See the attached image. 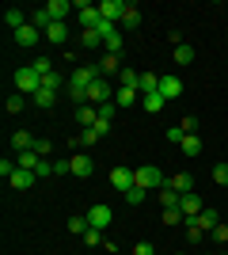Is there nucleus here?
I'll use <instances>...</instances> for the list:
<instances>
[{"label":"nucleus","mask_w":228,"mask_h":255,"mask_svg":"<svg viewBox=\"0 0 228 255\" xmlns=\"http://www.w3.org/2000/svg\"><path fill=\"white\" fill-rule=\"evenodd\" d=\"M99 65H76L73 76H69V99H76V103H84L87 107V88L99 80Z\"/></svg>","instance_id":"nucleus-1"},{"label":"nucleus","mask_w":228,"mask_h":255,"mask_svg":"<svg viewBox=\"0 0 228 255\" xmlns=\"http://www.w3.org/2000/svg\"><path fill=\"white\" fill-rule=\"evenodd\" d=\"M133 175H137V187H141V191H163V187H167V179H163V171L156 168V164H141V168L133 171Z\"/></svg>","instance_id":"nucleus-2"},{"label":"nucleus","mask_w":228,"mask_h":255,"mask_svg":"<svg viewBox=\"0 0 228 255\" xmlns=\"http://www.w3.org/2000/svg\"><path fill=\"white\" fill-rule=\"evenodd\" d=\"M38 88H42V76L34 73V65H23L19 73H15V92L19 96H34Z\"/></svg>","instance_id":"nucleus-3"},{"label":"nucleus","mask_w":228,"mask_h":255,"mask_svg":"<svg viewBox=\"0 0 228 255\" xmlns=\"http://www.w3.org/2000/svg\"><path fill=\"white\" fill-rule=\"evenodd\" d=\"M76 11H80V27H84V31H99V27H103V15H99V4H87V0H76Z\"/></svg>","instance_id":"nucleus-4"},{"label":"nucleus","mask_w":228,"mask_h":255,"mask_svg":"<svg viewBox=\"0 0 228 255\" xmlns=\"http://www.w3.org/2000/svg\"><path fill=\"white\" fill-rule=\"evenodd\" d=\"M110 187H114L118 194L133 191V187H137V175H133V168H126V164H118V168H110Z\"/></svg>","instance_id":"nucleus-5"},{"label":"nucleus","mask_w":228,"mask_h":255,"mask_svg":"<svg viewBox=\"0 0 228 255\" xmlns=\"http://www.w3.org/2000/svg\"><path fill=\"white\" fill-rule=\"evenodd\" d=\"M87 103H99V107H103V103H114V92H110V84L103 80V76L87 88Z\"/></svg>","instance_id":"nucleus-6"},{"label":"nucleus","mask_w":228,"mask_h":255,"mask_svg":"<svg viewBox=\"0 0 228 255\" xmlns=\"http://www.w3.org/2000/svg\"><path fill=\"white\" fill-rule=\"evenodd\" d=\"M84 217H87V225H91V229H107V225H110V217H114V213H110V206L95 202V206H91V210L84 213Z\"/></svg>","instance_id":"nucleus-7"},{"label":"nucleus","mask_w":228,"mask_h":255,"mask_svg":"<svg viewBox=\"0 0 228 255\" xmlns=\"http://www.w3.org/2000/svg\"><path fill=\"white\" fill-rule=\"evenodd\" d=\"M99 15H103L107 23H122L126 4H122V0H99Z\"/></svg>","instance_id":"nucleus-8"},{"label":"nucleus","mask_w":228,"mask_h":255,"mask_svg":"<svg viewBox=\"0 0 228 255\" xmlns=\"http://www.w3.org/2000/svg\"><path fill=\"white\" fill-rule=\"evenodd\" d=\"M69 164H73V175H76V179H87V175L95 171V164H91V156H87V152H73V156H69Z\"/></svg>","instance_id":"nucleus-9"},{"label":"nucleus","mask_w":228,"mask_h":255,"mask_svg":"<svg viewBox=\"0 0 228 255\" xmlns=\"http://www.w3.org/2000/svg\"><path fill=\"white\" fill-rule=\"evenodd\" d=\"M160 96L167 99V103H171V99H179V96H183V80H179V76H171V73L160 76Z\"/></svg>","instance_id":"nucleus-10"},{"label":"nucleus","mask_w":228,"mask_h":255,"mask_svg":"<svg viewBox=\"0 0 228 255\" xmlns=\"http://www.w3.org/2000/svg\"><path fill=\"white\" fill-rule=\"evenodd\" d=\"M202 210H206V206H202V198H198V194H183V198H179V213H183L186 221H194Z\"/></svg>","instance_id":"nucleus-11"},{"label":"nucleus","mask_w":228,"mask_h":255,"mask_svg":"<svg viewBox=\"0 0 228 255\" xmlns=\"http://www.w3.org/2000/svg\"><path fill=\"white\" fill-rule=\"evenodd\" d=\"M122 69H126V65H122V53H103V57H99V73L103 76H110V73L118 76Z\"/></svg>","instance_id":"nucleus-12"},{"label":"nucleus","mask_w":228,"mask_h":255,"mask_svg":"<svg viewBox=\"0 0 228 255\" xmlns=\"http://www.w3.org/2000/svg\"><path fill=\"white\" fill-rule=\"evenodd\" d=\"M34 179H38V175H34V171H27V168H15V171H11V187H15V191H31V187H34Z\"/></svg>","instance_id":"nucleus-13"},{"label":"nucleus","mask_w":228,"mask_h":255,"mask_svg":"<svg viewBox=\"0 0 228 255\" xmlns=\"http://www.w3.org/2000/svg\"><path fill=\"white\" fill-rule=\"evenodd\" d=\"M46 11H50V19H54V23H65L69 11H76V4H69V0H50Z\"/></svg>","instance_id":"nucleus-14"},{"label":"nucleus","mask_w":228,"mask_h":255,"mask_svg":"<svg viewBox=\"0 0 228 255\" xmlns=\"http://www.w3.org/2000/svg\"><path fill=\"white\" fill-rule=\"evenodd\" d=\"M183 225H194V229H202V233H213L221 221H217V213H213V210H202L194 221H183Z\"/></svg>","instance_id":"nucleus-15"},{"label":"nucleus","mask_w":228,"mask_h":255,"mask_svg":"<svg viewBox=\"0 0 228 255\" xmlns=\"http://www.w3.org/2000/svg\"><path fill=\"white\" fill-rule=\"evenodd\" d=\"M167 187H171V191H179V194H194V175L179 171V175H171V179H167Z\"/></svg>","instance_id":"nucleus-16"},{"label":"nucleus","mask_w":228,"mask_h":255,"mask_svg":"<svg viewBox=\"0 0 228 255\" xmlns=\"http://www.w3.org/2000/svg\"><path fill=\"white\" fill-rule=\"evenodd\" d=\"M34 141H38V137H31V129H15V133H11V149L27 152V149H34Z\"/></svg>","instance_id":"nucleus-17"},{"label":"nucleus","mask_w":228,"mask_h":255,"mask_svg":"<svg viewBox=\"0 0 228 255\" xmlns=\"http://www.w3.org/2000/svg\"><path fill=\"white\" fill-rule=\"evenodd\" d=\"M76 122H80V129H91L99 122V107H91V103L80 107V111H76Z\"/></svg>","instance_id":"nucleus-18"},{"label":"nucleus","mask_w":228,"mask_h":255,"mask_svg":"<svg viewBox=\"0 0 228 255\" xmlns=\"http://www.w3.org/2000/svg\"><path fill=\"white\" fill-rule=\"evenodd\" d=\"M38 38H42V31H38L34 23H27V27H19V31H15V42H19V46H34Z\"/></svg>","instance_id":"nucleus-19"},{"label":"nucleus","mask_w":228,"mask_h":255,"mask_svg":"<svg viewBox=\"0 0 228 255\" xmlns=\"http://www.w3.org/2000/svg\"><path fill=\"white\" fill-rule=\"evenodd\" d=\"M114 103L133 107V103H141V92H137V88H118V92H114Z\"/></svg>","instance_id":"nucleus-20"},{"label":"nucleus","mask_w":228,"mask_h":255,"mask_svg":"<svg viewBox=\"0 0 228 255\" xmlns=\"http://www.w3.org/2000/svg\"><path fill=\"white\" fill-rule=\"evenodd\" d=\"M137 92H141V96L160 92V76H156V73H141V80H137Z\"/></svg>","instance_id":"nucleus-21"},{"label":"nucleus","mask_w":228,"mask_h":255,"mask_svg":"<svg viewBox=\"0 0 228 255\" xmlns=\"http://www.w3.org/2000/svg\"><path fill=\"white\" fill-rule=\"evenodd\" d=\"M141 107L149 111V115H160L163 107H167V99H163L160 92H152V96H141Z\"/></svg>","instance_id":"nucleus-22"},{"label":"nucleus","mask_w":228,"mask_h":255,"mask_svg":"<svg viewBox=\"0 0 228 255\" xmlns=\"http://www.w3.org/2000/svg\"><path fill=\"white\" fill-rule=\"evenodd\" d=\"M122 46H126V38H122V27H114V31L103 38V50H107V53H122Z\"/></svg>","instance_id":"nucleus-23"},{"label":"nucleus","mask_w":228,"mask_h":255,"mask_svg":"<svg viewBox=\"0 0 228 255\" xmlns=\"http://www.w3.org/2000/svg\"><path fill=\"white\" fill-rule=\"evenodd\" d=\"M133 27H141V11H137V4H126V15H122V31H133Z\"/></svg>","instance_id":"nucleus-24"},{"label":"nucleus","mask_w":228,"mask_h":255,"mask_svg":"<svg viewBox=\"0 0 228 255\" xmlns=\"http://www.w3.org/2000/svg\"><path fill=\"white\" fill-rule=\"evenodd\" d=\"M179 149H183V156H198V152H202V137H198V133H186Z\"/></svg>","instance_id":"nucleus-25"},{"label":"nucleus","mask_w":228,"mask_h":255,"mask_svg":"<svg viewBox=\"0 0 228 255\" xmlns=\"http://www.w3.org/2000/svg\"><path fill=\"white\" fill-rule=\"evenodd\" d=\"M65 38H69L65 23H50V27H46V42H65Z\"/></svg>","instance_id":"nucleus-26"},{"label":"nucleus","mask_w":228,"mask_h":255,"mask_svg":"<svg viewBox=\"0 0 228 255\" xmlns=\"http://www.w3.org/2000/svg\"><path fill=\"white\" fill-rule=\"evenodd\" d=\"M179 198H183V194L171 191V187H163V191H160V206H163V210H179Z\"/></svg>","instance_id":"nucleus-27"},{"label":"nucleus","mask_w":228,"mask_h":255,"mask_svg":"<svg viewBox=\"0 0 228 255\" xmlns=\"http://www.w3.org/2000/svg\"><path fill=\"white\" fill-rule=\"evenodd\" d=\"M34 103H38V107H42V111H46V107H54L57 103V92H50V88H38V92H34Z\"/></svg>","instance_id":"nucleus-28"},{"label":"nucleus","mask_w":228,"mask_h":255,"mask_svg":"<svg viewBox=\"0 0 228 255\" xmlns=\"http://www.w3.org/2000/svg\"><path fill=\"white\" fill-rule=\"evenodd\" d=\"M38 160H42L38 152L27 149V152H19V156H15V164H19V168H27V171H34V168H38Z\"/></svg>","instance_id":"nucleus-29"},{"label":"nucleus","mask_w":228,"mask_h":255,"mask_svg":"<svg viewBox=\"0 0 228 255\" xmlns=\"http://www.w3.org/2000/svg\"><path fill=\"white\" fill-rule=\"evenodd\" d=\"M80 46H87V50H99V46H103V34H99V31H80Z\"/></svg>","instance_id":"nucleus-30"},{"label":"nucleus","mask_w":228,"mask_h":255,"mask_svg":"<svg viewBox=\"0 0 228 255\" xmlns=\"http://www.w3.org/2000/svg\"><path fill=\"white\" fill-rule=\"evenodd\" d=\"M137 80H141V73H133L130 65H126V69L118 73V88H137Z\"/></svg>","instance_id":"nucleus-31"},{"label":"nucleus","mask_w":228,"mask_h":255,"mask_svg":"<svg viewBox=\"0 0 228 255\" xmlns=\"http://www.w3.org/2000/svg\"><path fill=\"white\" fill-rule=\"evenodd\" d=\"M190 61H194V46H175V65H190Z\"/></svg>","instance_id":"nucleus-32"},{"label":"nucleus","mask_w":228,"mask_h":255,"mask_svg":"<svg viewBox=\"0 0 228 255\" xmlns=\"http://www.w3.org/2000/svg\"><path fill=\"white\" fill-rule=\"evenodd\" d=\"M31 23H34V27H38V31L46 34V27H50L54 19H50V11H46V8H38V11H31Z\"/></svg>","instance_id":"nucleus-33"},{"label":"nucleus","mask_w":228,"mask_h":255,"mask_svg":"<svg viewBox=\"0 0 228 255\" xmlns=\"http://www.w3.org/2000/svg\"><path fill=\"white\" fill-rule=\"evenodd\" d=\"M4 107H8V115H19L23 107H27V96H19V92H15V96H8V103H4Z\"/></svg>","instance_id":"nucleus-34"},{"label":"nucleus","mask_w":228,"mask_h":255,"mask_svg":"<svg viewBox=\"0 0 228 255\" xmlns=\"http://www.w3.org/2000/svg\"><path fill=\"white\" fill-rule=\"evenodd\" d=\"M76 145H80V149H91V145H99V133L95 129H84V133L76 137Z\"/></svg>","instance_id":"nucleus-35"},{"label":"nucleus","mask_w":228,"mask_h":255,"mask_svg":"<svg viewBox=\"0 0 228 255\" xmlns=\"http://www.w3.org/2000/svg\"><path fill=\"white\" fill-rule=\"evenodd\" d=\"M91 225H87V217H69V233H76V236H84Z\"/></svg>","instance_id":"nucleus-36"},{"label":"nucleus","mask_w":228,"mask_h":255,"mask_svg":"<svg viewBox=\"0 0 228 255\" xmlns=\"http://www.w3.org/2000/svg\"><path fill=\"white\" fill-rule=\"evenodd\" d=\"M42 88H50V92H61V88H65L61 73H50V76H42Z\"/></svg>","instance_id":"nucleus-37"},{"label":"nucleus","mask_w":228,"mask_h":255,"mask_svg":"<svg viewBox=\"0 0 228 255\" xmlns=\"http://www.w3.org/2000/svg\"><path fill=\"white\" fill-rule=\"evenodd\" d=\"M145 194H149V191H141V187H133V191H126L122 198H126L130 206H141V202H145Z\"/></svg>","instance_id":"nucleus-38"},{"label":"nucleus","mask_w":228,"mask_h":255,"mask_svg":"<svg viewBox=\"0 0 228 255\" xmlns=\"http://www.w3.org/2000/svg\"><path fill=\"white\" fill-rule=\"evenodd\" d=\"M80 240H84L87 248H99V240H103V229H87V233L80 236Z\"/></svg>","instance_id":"nucleus-39"},{"label":"nucleus","mask_w":228,"mask_h":255,"mask_svg":"<svg viewBox=\"0 0 228 255\" xmlns=\"http://www.w3.org/2000/svg\"><path fill=\"white\" fill-rule=\"evenodd\" d=\"M213 183H217V187H228V164H217V168H213Z\"/></svg>","instance_id":"nucleus-40"},{"label":"nucleus","mask_w":228,"mask_h":255,"mask_svg":"<svg viewBox=\"0 0 228 255\" xmlns=\"http://www.w3.org/2000/svg\"><path fill=\"white\" fill-rule=\"evenodd\" d=\"M34 73H38V76H50V73H54V61H50V57H38V61H34Z\"/></svg>","instance_id":"nucleus-41"},{"label":"nucleus","mask_w":228,"mask_h":255,"mask_svg":"<svg viewBox=\"0 0 228 255\" xmlns=\"http://www.w3.org/2000/svg\"><path fill=\"white\" fill-rule=\"evenodd\" d=\"M34 175H38V179H46V175H54V160H38V168H34Z\"/></svg>","instance_id":"nucleus-42"},{"label":"nucleus","mask_w":228,"mask_h":255,"mask_svg":"<svg viewBox=\"0 0 228 255\" xmlns=\"http://www.w3.org/2000/svg\"><path fill=\"white\" fill-rule=\"evenodd\" d=\"M133 255H156V244H152V240H141V244H133Z\"/></svg>","instance_id":"nucleus-43"},{"label":"nucleus","mask_w":228,"mask_h":255,"mask_svg":"<svg viewBox=\"0 0 228 255\" xmlns=\"http://www.w3.org/2000/svg\"><path fill=\"white\" fill-rule=\"evenodd\" d=\"M114 115H118V103H103V107H99V118L114 122Z\"/></svg>","instance_id":"nucleus-44"},{"label":"nucleus","mask_w":228,"mask_h":255,"mask_svg":"<svg viewBox=\"0 0 228 255\" xmlns=\"http://www.w3.org/2000/svg\"><path fill=\"white\" fill-rule=\"evenodd\" d=\"M179 129H183V133H198V118H194V115H186L183 122H179Z\"/></svg>","instance_id":"nucleus-45"},{"label":"nucleus","mask_w":228,"mask_h":255,"mask_svg":"<svg viewBox=\"0 0 228 255\" xmlns=\"http://www.w3.org/2000/svg\"><path fill=\"white\" fill-rule=\"evenodd\" d=\"M163 137L171 141V145H183V137H186V133H183V129H179V126H171V129H167V133H163Z\"/></svg>","instance_id":"nucleus-46"},{"label":"nucleus","mask_w":228,"mask_h":255,"mask_svg":"<svg viewBox=\"0 0 228 255\" xmlns=\"http://www.w3.org/2000/svg\"><path fill=\"white\" fill-rule=\"evenodd\" d=\"M50 149H54V145H50V141H46V137H38V141H34V152H38V156H50Z\"/></svg>","instance_id":"nucleus-47"},{"label":"nucleus","mask_w":228,"mask_h":255,"mask_svg":"<svg viewBox=\"0 0 228 255\" xmlns=\"http://www.w3.org/2000/svg\"><path fill=\"white\" fill-rule=\"evenodd\" d=\"M54 175H73V164L69 160H54Z\"/></svg>","instance_id":"nucleus-48"},{"label":"nucleus","mask_w":228,"mask_h":255,"mask_svg":"<svg viewBox=\"0 0 228 255\" xmlns=\"http://www.w3.org/2000/svg\"><path fill=\"white\" fill-rule=\"evenodd\" d=\"M179 221H186L179 210H163V225H179Z\"/></svg>","instance_id":"nucleus-49"},{"label":"nucleus","mask_w":228,"mask_h":255,"mask_svg":"<svg viewBox=\"0 0 228 255\" xmlns=\"http://www.w3.org/2000/svg\"><path fill=\"white\" fill-rule=\"evenodd\" d=\"M209 236H213L217 244H228V225H217V229H213V233H209Z\"/></svg>","instance_id":"nucleus-50"},{"label":"nucleus","mask_w":228,"mask_h":255,"mask_svg":"<svg viewBox=\"0 0 228 255\" xmlns=\"http://www.w3.org/2000/svg\"><path fill=\"white\" fill-rule=\"evenodd\" d=\"M202 236H206V233H202V229H194V225H186V240H190V244H198Z\"/></svg>","instance_id":"nucleus-51"},{"label":"nucleus","mask_w":228,"mask_h":255,"mask_svg":"<svg viewBox=\"0 0 228 255\" xmlns=\"http://www.w3.org/2000/svg\"><path fill=\"white\" fill-rule=\"evenodd\" d=\"M221 255H225V252H221Z\"/></svg>","instance_id":"nucleus-52"}]
</instances>
